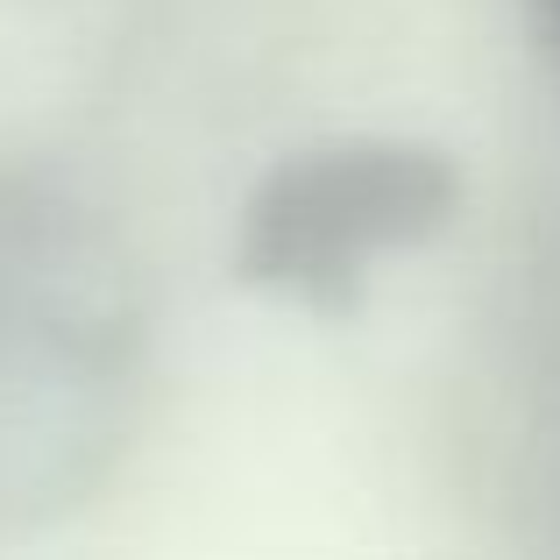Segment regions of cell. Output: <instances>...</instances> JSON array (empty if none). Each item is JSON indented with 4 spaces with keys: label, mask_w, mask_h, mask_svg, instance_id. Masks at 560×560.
<instances>
[{
    "label": "cell",
    "mask_w": 560,
    "mask_h": 560,
    "mask_svg": "<svg viewBox=\"0 0 560 560\" xmlns=\"http://www.w3.org/2000/svg\"><path fill=\"white\" fill-rule=\"evenodd\" d=\"M454 206H462V171L425 142H319L284 156L248 191L234 228V277L319 319H348L376 262L433 242Z\"/></svg>",
    "instance_id": "cell-1"
},
{
    "label": "cell",
    "mask_w": 560,
    "mask_h": 560,
    "mask_svg": "<svg viewBox=\"0 0 560 560\" xmlns=\"http://www.w3.org/2000/svg\"><path fill=\"white\" fill-rule=\"evenodd\" d=\"M533 22H539V36H547L553 65H560V0H533Z\"/></svg>",
    "instance_id": "cell-2"
}]
</instances>
